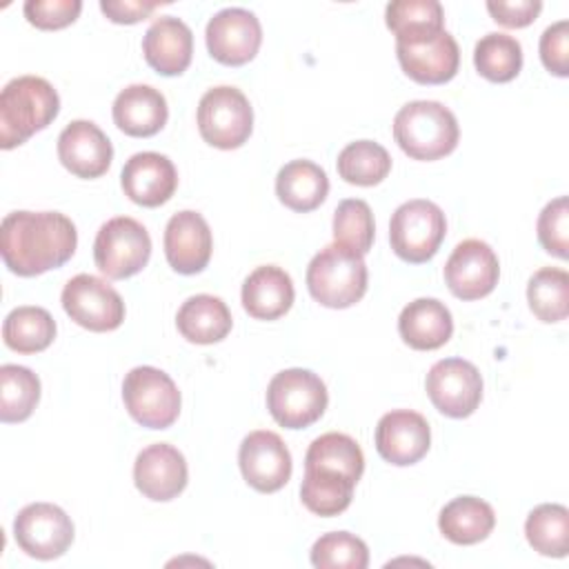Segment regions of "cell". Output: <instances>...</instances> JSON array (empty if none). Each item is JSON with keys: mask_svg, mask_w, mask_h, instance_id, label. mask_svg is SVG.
I'll return each instance as SVG.
<instances>
[{"mask_svg": "<svg viewBox=\"0 0 569 569\" xmlns=\"http://www.w3.org/2000/svg\"><path fill=\"white\" fill-rule=\"evenodd\" d=\"M76 244V224L60 211H13L0 227L2 260L11 273L24 278L62 267Z\"/></svg>", "mask_w": 569, "mask_h": 569, "instance_id": "6da1fadb", "label": "cell"}, {"mask_svg": "<svg viewBox=\"0 0 569 569\" xmlns=\"http://www.w3.org/2000/svg\"><path fill=\"white\" fill-rule=\"evenodd\" d=\"M60 111L53 84L40 76H18L0 93V147L13 149L49 127Z\"/></svg>", "mask_w": 569, "mask_h": 569, "instance_id": "7a4b0ae2", "label": "cell"}, {"mask_svg": "<svg viewBox=\"0 0 569 569\" xmlns=\"http://www.w3.org/2000/svg\"><path fill=\"white\" fill-rule=\"evenodd\" d=\"M393 138L413 160L449 156L460 138L456 116L436 100L407 102L393 118Z\"/></svg>", "mask_w": 569, "mask_h": 569, "instance_id": "3957f363", "label": "cell"}, {"mask_svg": "<svg viewBox=\"0 0 569 569\" xmlns=\"http://www.w3.org/2000/svg\"><path fill=\"white\" fill-rule=\"evenodd\" d=\"M307 287L320 305L347 309L367 291L365 258L345 244H327L307 267Z\"/></svg>", "mask_w": 569, "mask_h": 569, "instance_id": "277c9868", "label": "cell"}, {"mask_svg": "<svg viewBox=\"0 0 569 569\" xmlns=\"http://www.w3.org/2000/svg\"><path fill=\"white\" fill-rule=\"evenodd\" d=\"M327 387L309 369H284L267 387V409L284 429H305L327 409Z\"/></svg>", "mask_w": 569, "mask_h": 569, "instance_id": "5b68a950", "label": "cell"}, {"mask_svg": "<svg viewBox=\"0 0 569 569\" xmlns=\"http://www.w3.org/2000/svg\"><path fill=\"white\" fill-rule=\"evenodd\" d=\"M447 233L442 209L431 200L402 202L389 222V242L398 258L411 264H422L436 256Z\"/></svg>", "mask_w": 569, "mask_h": 569, "instance_id": "8992f818", "label": "cell"}, {"mask_svg": "<svg viewBox=\"0 0 569 569\" xmlns=\"http://www.w3.org/2000/svg\"><path fill=\"white\" fill-rule=\"evenodd\" d=\"M122 400L129 416L149 429H167L180 413V391L169 373L142 365L122 380Z\"/></svg>", "mask_w": 569, "mask_h": 569, "instance_id": "52a82bcc", "label": "cell"}, {"mask_svg": "<svg viewBox=\"0 0 569 569\" xmlns=\"http://www.w3.org/2000/svg\"><path fill=\"white\" fill-rule=\"evenodd\" d=\"M253 129V109L247 96L229 84L209 89L198 102V131L218 149L242 147Z\"/></svg>", "mask_w": 569, "mask_h": 569, "instance_id": "ba28073f", "label": "cell"}, {"mask_svg": "<svg viewBox=\"0 0 569 569\" xmlns=\"http://www.w3.org/2000/svg\"><path fill=\"white\" fill-rule=\"evenodd\" d=\"M151 256L149 231L129 216L107 220L93 242V260L100 273L111 280H124L142 271Z\"/></svg>", "mask_w": 569, "mask_h": 569, "instance_id": "9c48e42d", "label": "cell"}, {"mask_svg": "<svg viewBox=\"0 0 569 569\" xmlns=\"http://www.w3.org/2000/svg\"><path fill=\"white\" fill-rule=\"evenodd\" d=\"M60 300L67 316L89 331H113L124 320V302L120 293L91 273L73 276L64 284Z\"/></svg>", "mask_w": 569, "mask_h": 569, "instance_id": "30bf717a", "label": "cell"}, {"mask_svg": "<svg viewBox=\"0 0 569 569\" xmlns=\"http://www.w3.org/2000/svg\"><path fill=\"white\" fill-rule=\"evenodd\" d=\"M13 538L27 556L53 560L71 547L73 522L58 505L31 502L18 511L13 520Z\"/></svg>", "mask_w": 569, "mask_h": 569, "instance_id": "8fae6325", "label": "cell"}, {"mask_svg": "<svg viewBox=\"0 0 569 569\" xmlns=\"http://www.w3.org/2000/svg\"><path fill=\"white\" fill-rule=\"evenodd\" d=\"M433 407L449 418L471 416L482 400V376L469 360H438L425 380Z\"/></svg>", "mask_w": 569, "mask_h": 569, "instance_id": "7c38bea8", "label": "cell"}, {"mask_svg": "<svg viewBox=\"0 0 569 569\" xmlns=\"http://www.w3.org/2000/svg\"><path fill=\"white\" fill-rule=\"evenodd\" d=\"M500 278V262L493 249L478 238L456 244L445 262V282L460 300H480L493 291Z\"/></svg>", "mask_w": 569, "mask_h": 569, "instance_id": "4fadbf2b", "label": "cell"}, {"mask_svg": "<svg viewBox=\"0 0 569 569\" xmlns=\"http://www.w3.org/2000/svg\"><path fill=\"white\" fill-rule=\"evenodd\" d=\"M204 40L213 60L229 67H240L253 60L258 53L262 27L256 13L249 9L229 7L213 13V18L207 22Z\"/></svg>", "mask_w": 569, "mask_h": 569, "instance_id": "5bb4252c", "label": "cell"}, {"mask_svg": "<svg viewBox=\"0 0 569 569\" xmlns=\"http://www.w3.org/2000/svg\"><path fill=\"white\" fill-rule=\"evenodd\" d=\"M238 465L247 485L260 493H273L291 478V453L282 438L267 429L244 436L238 451Z\"/></svg>", "mask_w": 569, "mask_h": 569, "instance_id": "9a60e30c", "label": "cell"}, {"mask_svg": "<svg viewBox=\"0 0 569 569\" xmlns=\"http://www.w3.org/2000/svg\"><path fill=\"white\" fill-rule=\"evenodd\" d=\"M58 158L67 171L91 180L107 173L113 160V147L96 122L73 120L58 136Z\"/></svg>", "mask_w": 569, "mask_h": 569, "instance_id": "2e32d148", "label": "cell"}, {"mask_svg": "<svg viewBox=\"0 0 569 569\" xmlns=\"http://www.w3.org/2000/svg\"><path fill=\"white\" fill-rule=\"evenodd\" d=\"M431 445V429L422 413L411 409H396L385 413L376 427L378 453L396 465L407 467L418 462Z\"/></svg>", "mask_w": 569, "mask_h": 569, "instance_id": "e0dca14e", "label": "cell"}, {"mask_svg": "<svg viewBox=\"0 0 569 569\" xmlns=\"http://www.w3.org/2000/svg\"><path fill=\"white\" fill-rule=\"evenodd\" d=\"M187 460L167 442L144 447L133 465V482L138 491L156 502L173 500L187 487Z\"/></svg>", "mask_w": 569, "mask_h": 569, "instance_id": "ac0fdd59", "label": "cell"}, {"mask_svg": "<svg viewBox=\"0 0 569 569\" xmlns=\"http://www.w3.org/2000/svg\"><path fill=\"white\" fill-rule=\"evenodd\" d=\"M213 238L207 220L191 209L169 218L164 229V256L173 271L191 276L200 273L211 258Z\"/></svg>", "mask_w": 569, "mask_h": 569, "instance_id": "d6986e66", "label": "cell"}, {"mask_svg": "<svg viewBox=\"0 0 569 569\" xmlns=\"http://www.w3.org/2000/svg\"><path fill=\"white\" fill-rule=\"evenodd\" d=\"M120 182L131 202L140 207H160L176 193L178 171L167 156L140 151L124 162Z\"/></svg>", "mask_w": 569, "mask_h": 569, "instance_id": "ffe728a7", "label": "cell"}, {"mask_svg": "<svg viewBox=\"0 0 569 569\" xmlns=\"http://www.w3.org/2000/svg\"><path fill=\"white\" fill-rule=\"evenodd\" d=\"M396 56L402 71L420 84L449 82L460 64L458 42L447 29L429 40L396 42Z\"/></svg>", "mask_w": 569, "mask_h": 569, "instance_id": "44dd1931", "label": "cell"}, {"mask_svg": "<svg viewBox=\"0 0 569 569\" xmlns=\"http://www.w3.org/2000/svg\"><path fill=\"white\" fill-rule=\"evenodd\" d=\"M142 53L151 69L162 76H180L191 64L193 33L176 16L153 20L142 38Z\"/></svg>", "mask_w": 569, "mask_h": 569, "instance_id": "7402d4cb", "label": "cell"}, {"mask_svg": "<svg viewBox=\"0 0 569 569\" xmlns=\"http://www.w3.org/2000/svg\"><path fill=\"white\" fill-rule=\"evenodd\" d=\"M169 118L164 96L149 84H129L113 100V122L133 138L156 136Z\"/></svg>", "mask_w": 569, "mask_h": 569, "instance_id": "603a6c76", "label": "cell"}, {"mask_svg": "<svg viewBox=\"0 0 569 569\" xmlns=\"http://www.w3.org/2000/svg\"><path fill=\"white\" fill-rule=\"evenodd\" d=\"M296 291L291 276L276 267H256L242 282V307L256 320H276L293 305Z\"/></svg>", "mask_w": 569, "mask_h": 569, "instance_id": "cb8c5ba5", "label": "cell"}, {"mask_svg": "<svg viewBox=\"0 0 569 569\" xmlns=\"http://www.w3.org/2000/svg\"><path fill=\"white\" fill-rule=\"evenodd\" d=\"M398 331L411 349L431 351L449 342L453 333V318L440 300L418 298L400 311Z\"/></svg>", "mask_w": 569, "mask_h": 569, "instance_id": "d4e9b609", "label": "cell"}, {"mask_svg": "<svg viewBox=\"0 0 569 569\" xmlns=\"http://www.w3.org/2000/svg\"><path fill=\"white\" fill-rule=\"evenodd\" d=\"M182 338L196 345H213L227 338L231 331V311L227 302L211 293H198L182 302L176 316Z\"/></svg>", "mask_w": 569, "mask_h": 569, "instance_id": "484cf974", "label": "cell"}, {"mask_svg": "<svg viewBox=\"0 0 569 569\" xmlns=\"http://www.w3.org/2000/svg\"><path fill=\"white\" fill-rule=\"evenodd\" d=\"M329 193V178L311 160H291L276 176V196L291 211H313Z\"/></svg>", "mask_w": 569, "mask_h": 569, "instance_id": "4316f807", "label": "cell"}, {"mask_svg": "<svg viewBox=\"0 0 569 569\" xmlns=\"http://www.w3.org/2000/svg\"><path fill=\"white\" fill-rule=\"evenodd\" d=\"M496 525L489 502L476 496H458L447 502L438 516L440 533L453 545H476L485 540Z\"/></svg>", "mask_w": 569, "mask_h": 569, "instance_id": "83f0119b", "label": "cell"}, {"mask_svg": "<svg viewBox=\"0 0 569 569\" xmlns=\"http://www.w3.org/2000/svg\"><path fill=\"white\" fill-rule=\"evenodd\" d=\"M396 42H420L445 31V11L438 0H393L385 9Z\"/></svg>", "mask_w": 569, "mask_h": 569, "instance_id": "f1b7e54d", "label": "cell"}, {"mask_svg": "<svg viewBox=\"0 0 569 569\" xmlns=\"http://www.w3.org/2000/svg\"><path fill=\"white\" fill-rule=\"evenodd\" d=\"M305 469L338 473L358 482L365 471V456L360 445L351 436L329 431L309 445L305 456Z\"/></svg>", "mask_w": 569, "mask_h": 569, "instance_id": "f546056e", "label": "cell"}, {"mask_svg": "<svg viewBox=\"0 0 569 569\" xmlns=\"http://www.w3.org/2000/svg\"><path fill=\"white\" fill-rule=\"evenodd\" d=\"M4 345L18 353L44 351L56 338V320L42 307H16L2 325Z\"/></svg>", "mask_w": 569, "mask_h": 569, "instance_id": "4dcf8cb0", "label": "cell"}, {"mask_svg": "<svg viewBox=\"0 0 569 569\" xmlns=\"http://www.w3.org/2000/svg\"><path fill=\"white\" fill-rule=\"evenodd\" d=\"M525 533L533 551L549 558H565L569 551V511L562 505L545 502L531 509Z\"/></svg>", "mask_w": 569, "mask_h": 569, "instance_id": "1f68e13d", "label": "cell"}, {"mask_svg": "<svg viewBox=\"0 0 569 569\" xmlns=\"http://www.w3.org/2000/svg\"><path fill=\"white\" fill-rule=\"evenodd\" d=\"M338 173L345 182L358 187H373L391 171V156L373 140L349 142L338 153Z\"/></svg>", "mask_w": 569, "mask_h": 569, "instance_id": "d6a6232c", "label": "cell"}, {"mask_svg": "<svg viewBox=\"0 0 569 569\" xmlns=\"http://www.w3.org/2000/svg\"><path fill=\"white\" fill-rule=\"evenodd\" d=\"M527 300L542 322H560L569 313V273L558 267L538 269L527 284Z\"/></svg>", "mask_w": 569, "mask_h": 569, "instance_id": "836d02e7", "label": "cell"}, {"mask_svg": "<svg viewBox=\"0 0 569 569\" xmlns=\"http://www.w3.org/2000/svg\"><path fill=\"white\" fill-rule=\"evenodd\" d=\"M40 400L38 376L22 365L0 367V420L22 422L27 420Z\"/></svg>", "mask_w": 569, "mask_h": 569, "instance_id": "e575fe53", "label": "cell"}, {"mask_svg": "<svg viewBox=\"0 0 569 569\" xmlns=\"http://www.w3.org/2000/svg\"><path fill=\"white\" fill-rule=\"evenodd\" d=\"M478 73L491 82H509L522 69V47L513 36L487 33L473 47Z\"/></svg>", "mask_w": 569, "mask_h": 569, "instance_id": "d590c367", "label": "cell"}, {"mask_svg": "<svg viewBox=\"0 0 569 569\" xmlns=\"http://www.w3.org/2000/svg\"><path fill=\"white\" fill-rule=\"evenodd\" d=\"M353 487L356 482L345 476L305 469L300 498L309 511L329 518L342 513L351 505Z\"/></svg>", "mask_w": 569, "mask_h": 569, "instance_id": "8d00e7d4", "label": "cell"}, {"mask_svg": "<svg viewBox=\"0 0 569 569\" xmlns=\"http://www.w3.org/2000/svg\"><path fill=\"white\" fill-rule=\"evenodd\" d=\"M376 224L371 207L360 198L342 200L333 211V238L360 256L373 247Z\"/></svg>", "mask_w": 569, "mask_h": 569, "instance_id": "74e56055", "label": "cell"}, {"mask_svg": "<svg viewBox=\"0 0 569 569\" xmlns=\"http://www.w3.org/2000/svg\"><path fill=\"white\" fill-rule=\"evenodd\" d=\"M311 565L318 569H367L369 549L349 531H331L313 542Z\"/></svg>", "mask_w": 569, "mask_h": 569, "instance_id": "f35d334b", "label": "cell"}, {"mask_svg": "<svg viewBox=\"0 0 569 569\" xmlns=\"http://www.w3.org/2000/svg\"><path fill=\"white\" fill-rule=\"evenodd\" d=\"M538 240L542 249L556 258L569 256V202L567 196H558L547 202L538 216Z\"/></svg>", "mask_w": 569, "mask_h": 569, "instance_id": "ab89813d", "label": "cell"}, {"mask_svg": "<svg viewBox=\"0 0 569 569\" xmlns=\"http://www.w3.org/2000/svg\"><path fill=\"white\" fill-rule=\"evenodd\" d=\"M82 11L80 0H27L24 2V18L44 31L62 29L71 24Z\"/></svg>", "mask_w": 569, "mask_h": 569, "instance_id": "60d3db41", "label": "cell"}, {"mask_svg": "<svg viewBox=\"0 0 569 569\" xmlns=\"http://www.w3.org/2000/svg\"><path fill=\"white\" fill-rule=\"evenodd\" d=\"M540 60L551 73L560 78L569 73V22L567 20H558L556 24L542 31Z\"/></svg>", "mask_w": 569, "mask_h": 569, "instance_id": "b9f144b4", "label": "cell"}, {"mask_svg": "<svg viewBox=\"0 0 569 569\" xmlns=\"http://www.w3.org/2000/svg\"><path fill=\"white\" fill-rule=\"evenodd\" d=\"M542 9L540 0H489L487 11L491 18L509 29H520L531 24Z\"/></svg>", "mask_w": 569, "mask_h": 569, "instance_id": "7bdbcfd3", "label": "cell"}, {"mask_svg": "<svg viewBox=\"0 0 569 569\" xmlns=\"http://www.w3.org/2000/svg\"><path fill=\"white\" fill-rule=\"evenodd\" d=\"M160 2H136V0H102L100 11L118 24H133L151 16Z\"/></svg>", "mask_w": 569, "mask_h": 569, "instance_id": "ee69618b", "label": "cell"}]
</instances>
